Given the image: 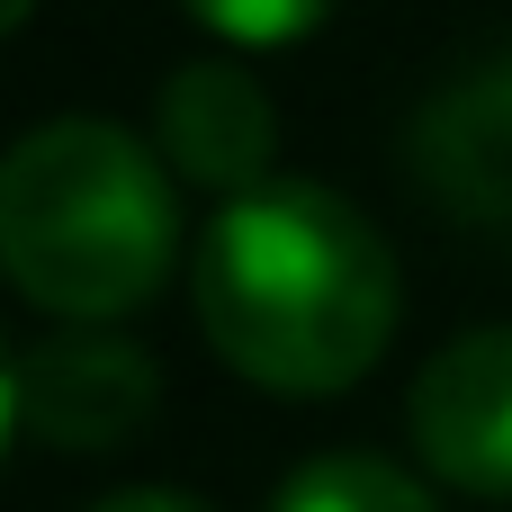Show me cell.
<instances>
[{
	"mask_svg": "<svg viewBox=\"0 0 512 512\" xmlns=\"http://www.w3.org/2000/svg\"><path fill=\"white\" fill-rule=\"evenodd\" d=\"M189 288L207 351L261 396H342L396 342V252L315 180L225 198Z\"/></svg>",
	"mask_w": 512,
	"mask_h": 512,
	"instance_id": "1",
	"label": "cell"
},
{
	"mask_svg": "<svg viewBox=\"0 0 512 512\" xmlns=\"http://www.w3.org/2000/svg\"><path fill=\"white\" fill-rule=\"evenodd\" d=\"M27 9H36V0H0V36H9V27H18Z\"/></svg>",
	"mask_w": 512,
	"mask_h": 512,
	"instance_id": "11",
	"label": "cell"
},
{
	"mask_svg": "<svg viewBox=\"0 0 512 512\" xmlns=\"http://www.w3.org/2000/svg\"><path fill=\"white\" fill-rule=\"evenodd\" d=\"M414 180L468 225H512V54L459 72L414 117Z\"/></svg>",
	"mask_w": 512,
	"mask_h": 512,
	"instance_id": "6",
	"label": "cell"
},
{
	"mask_svg": "<svg viewBox=\"0 0 512 512\" xmlns=\"http://www.w3.org/2000/svg\"><path fill=\"white\" fill-rule=\"evenodd\" d=\"M270 512H441L423 495V477H405L396 459H369V450H324V459H306Z\"/></svg>",
	"mask_w": 512,
	"mask_h": 512,
	"instance_id": "7",
	"label": "cell"
},
{
	"mask_svg": "<svg viewBox=\"0 0 512 512\" xmlns=\"http://www.w3.org/2000/svg\"><path fill=\"white\" fill-rule=\"evenodd\" d=\"M90 512H216V504H198L180 486H126V495H99Z\"/></svg>",
	"mask_w": 512,
	"mask_h": 512,
	"instance_id": "9",
	"label": "cell"
},
{
	"mask_svg": "<svg viewBox=\"0 0 512 512\" xmlns=\"http://www.w3.org/2000/svg\"><path fill=\"white\" fill-rule=\"evenodd\" d=\"M153 405H162V369L99 324L54 333L18 360V432L63 459H108L153 423Z\"/></svg>",
	"mask_w": 512,
	"mask_h": 512,
	"instance_id": "3",
	"label": "cell"
},
{
	"mask_svg": "<svg viewBox=\"0 0 512 512\" xmlns=\"http://www.w3.org/2000/svg\"><path fill=\"white\" fill-rule=\"evenodd\" d=\"M180 252L162 162L108 117L27 126L0 153V279L54 324L135 315Z\"/></svg>",
	"mask_w": 512,
	"mask_h": 512,
	"instance_id": "2",
	"label": "cell"
},
{
	"mask_svg": "<svg viewBox=\"0 0 512 512\" xmlns=\"http://www.w3.org/2000/svg\"><path fill=\"white\" fill-rule=\"evenodd\" d=\"M18 432V351L0 342V441Z\"/></svg>",
	"mask_w": 512,
	"mask_h": 512,
	"instance_id": "10",
	"label": "cell"
},
{
	"mask_svg": "<svg viewBox=\"0 0 512 512\" xmlns=\"http://www.w3.org/2000/svg\"><path fill=\"white\" fill-rule=\"evenodd\" d=\"M153 135H162V162L198 189H261L270 180V153H279V117H270V90L243 72V63H180L162 81V108H153Z\"/></svg>",
	"mask_w": 512,
	"mask_h": 512,
	"instance_id": "5",
	"label": "cell"
},
{
	"mask_svg": "<svg viewBox=\"0 0 512 512\" xmlns=\"http://www.w3.org/2000/svg\"><path fill=\"white\" fill-rule=\"evenodd\" d=\"M180 9L225 45H297L306 27H324L333 0H180Z\"/></svg>",
	"mask_w": 512,
	"mask_h": 512,
	"instance_id": "8",
	"label": "cell"
},
{
	"mask_svg": "<svg viewBox=\"0 0 512 512\" xmlns=\"http://www.w3.org/2000/svg\"><path fill=\"white\" fill-rule=\"evenodd\" d=\"M414 450L459 495H512V324L459 333L423 360L405 396Z\"/></svg>",
	"mask_w": 512,
	"mask_h": 512,
	"instance_id": "4",
	"label": "cell"
}]
</instances>
